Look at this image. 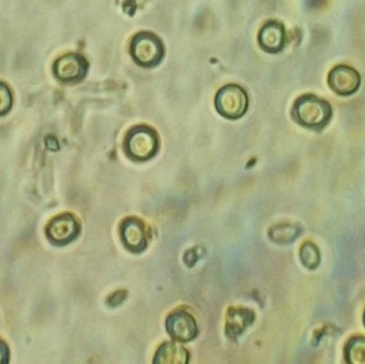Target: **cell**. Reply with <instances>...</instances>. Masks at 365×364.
Returning <instances> with one entry per match:
<instances>
[{
  "mask_svg": "<svg viewBox=\"0 0 365 364\" xmlns=\"http://www.w3.org/2000/svg\"><path fill=\"white\" fill-rule=\"evenodd\" d=\"M292 117L301 127L322 129L331 121L332 108L327 101L312 93H305L295 101Z\"/></svg>",
  "mask_w": 365,
  "mask_h": 364,
  "instance_id": "cell-1",
  "label": "cell"
},
{
  "mask_svg": "<svg viewBox=\"0 0 365 364\" xmlns=\"http://www.w3.org/2000/svg\"><path fill=\"white\" fill-rule=\"evenodd\" d=\"M125 151L132 160L147 161L158 151V135L153 128L140 126L130 129L125 139Z\"/></svg>",
  "mask_w": 365,
  "mask_h": 364,
  "instance_id": "cell-2",
  "label": "cell"
},
{
  "mask_svg": "<svg viewBox=\"0 0 365 364\" xmlns=\"http://www.w3.org/2000/svg\"><path fill=\"white\" fill-rule=\"evenodd\" d=\"M164 44L153 34H139L133 37L130 54L135 62L143 68H153L164 58Z\"/></svg>",
  "mask_w": 365,
  "mask_h": 364,
  "instance_id": "cell-3",
  "label": "cell"
},
{
  "mask_svg": "<svg viewBox=\"0 0 365 364\" xmlns=\"http://www.w3.org/2000/svg\"><path fill=\"white\" fill-rule=\"evenodd\" d=\"M215 103L222 117L237 120L247 111L249 96L242 87L237 84H228L217 92Z\"/></svg>",
  "mask_w": 365,
  "mask_h": 364,
  "instance_id": "cell-4",
  "label": "cell"
},
{
  "mask_svg": "<svg viewBox=\"0 0 365 364\" xmlns=\"http://www.w3.org/2000/svg\"><path fill=\"white\" fill-rule=\"evenodd\" d=\"M169 335L179 343H190L198 335V325L194 316L185 310H176L166 319Z\"/></svg>",
  "mask_w": 365,
  "mask_h": 364,
  "instance_id": "cell-5",
  "label": "cell"
},
{
  "mask_svg": "<svg viewBox=\"0 0 365 364\" xmlns=\"http://www.w3.org/2000/svg\"><path fill=\"white\" fill-rule=\"evenodd\" d=\"M78 231L80 226L73 215L63 213L50 221L46 230V236L56 246H62L72 242L77 237Z\"/></svg>",
  "mask_w": 365,
  "mask_h": 364,
  "instance_id": "cell-6",
  "label": "cell"
},
{
  "mask_svg": "<svg viewBox=\"0 0 365 364\" xmlns=\"http://www.w3.org/2000/svg\"><path fill=\"white\" fill-rule=\"evenodd\" d=\"M329 84L331 90L335 93L349 96L360 89L361 77L356 69L346 65H339L329 72Z\"/></svg>",
  "mask_w": 365,
  "mask_h": 364,
  "instance_id": "cell-7",
  "label": "cell"
},
{
  "mask_svg": "<svg viewBox=\"0 0 365 364\" xmlns=\"http://www.w3.org/2000/svg\"><path fill=\"white\" fill-rule=\"evenodd\" d=\"M88 69L87 61L80 55L69 54L61 56L54 65V74L58 80L74 83L86 77Z\"/></svg>",
  "mask_w": 365,
  "mask_h": 364,
  "instance_id": "cell-8",
  "label": "cell"
},
{
  "mask_svg": "<svg viewBox=\"0 0 365 364\" xmlns=\"http://www.w3.org/2000/svg\"><path fill=\"white\" fill-rule=\"evenodd\" d=\"M287 41L284 25L279 21H268L258 32V44L259 47L269 53L277 54L280 53Z\"/></svg>",
  "mask_w": 365,
  "mask_h": 364,
  "instance_id": "cell-9",
  "label": "cell"
},
{
  "mask_svg": "<svg viewBox=\"0 0 365 364\" xmlns=\"http://www.w3.org/2000/svg\"><path fill=\"white\" fill-rule=\"evenodd\" d=\"M121 239L129 251L143 252L148 241L146 226L138 218H127L121 226Z\"/></svg>",
  "mask_w": 365,
  "mask_h": 364,
  "instance_id": "cell-10",
  "label": "cell"
},
{
  "mask_svg": "<svg viewBox=\"0 0 365 364\" xmlns=\"http://www.w3.org/2000/svg\"><path fill=\"white\" fill-rule=\"evenodd\" d=\"M255 320L253 312L245 308H231L227 316V334L231 338L239 337Z\"/></svg>",
  "mask_w": 365,
  "mask_h": 364,
  "instance_id": "cell-11",
  "label": "cell"
},
{
  "mask_svg": "<svg viewBox=\"0 0 365 364\" xmlns=\"http://www.w3.org/2000/svg\"><path fill=\"white\" fill-rule=\"evenodd\" d=\"M190 360V355L185 348L176 343H165L160 346L154 363L155 364H187Z\"/></svg>",
  "mask_w": 365,
  "mask_h": 364,
  "instance_id": "cell-12",
  "label": "cell"
},
{
  "mask_svg": "<svg viewBox=\"0 0 365 364\" xmlns=\"http://www.w3.org/2000/svg\"><path fill=\"white\" fill-rule=\"evenodd\" d=\"M345 360L347 364H365V337L356 335L347 341Z\"/></svg>",
  "mask_w": 365,
  "mask_h": 364,
  "instance_id": "cell-13",
  "label": "cell"
},
{
  "mask_svg": "<svg viewBox=\"0 0 365 364\" xmlns=\"http://www.w3.org/2000/svg\"><path fill=\"white\" fill-rule=\"evenodd\" d=\"M299 258L301 263L308 268V270H316L320 263H322V255L319 248L312 243V242H305L299 251Z\"/></svg>",
  "mask_w": 365,
  "mask_h": 364,
  "instance_id": "cell-14",
  "label": "cell"
},
{
  "mask_svg": "<svg viewBox=\"0 0 365 364\" xmlns=\"http://www.w3.org/2000/svg\"><path fill=\"white\" fill-rule=\"evenodd\" d=\"M299 228L295 226H289V224H283V226H274L269 230V237L276 242V243H290L299 234Z\"/></svg>",
  "mask_w": 365,
  "mask_h": 364,
  "instance_id": "cell-15",
  "label": "cell"
},
{
  "mask_svg": "<svg viewBox=\"0 0 365 364\" xmlns=\"http://www.w3.org/2000/svg\"><path fill=\"white\" fill-rule=\"evenodd\" d=\"M13 105V96H11V91L10 89L0 83V117L7 114Z\"/></svg>",
  "mask_w": 365,
  "mask_h": 364,
  "instance_id": "cell-16",
  "label": "cell"
},
{
  "mask_svg": "<svg viewBox=\"0 0 365 364\" xmlns=\"http://www.w3.org/2000/svg\"><path fill=\"white\" fill-rule=\"evenodd\" d=\"M9 362V349L3 343H0V364H6Z\"/></svg>",
  "mask_w": 365,
  "mask_h": 364,
  "instance_id": "cell-17",
  "label": "cell"
},
{
  "mask_svg": "<svg viewBox=\"0 0 365 364\" xmlns=\"http://www.w3.org/2000/svg\"><path fill=\"white\" fill-rule=\"evenodd\" d=\"M364 326H365V312H364Z\"/></svg>",
  "mask_w": 365,
  "mask_h": 364,
  "instance_id": "cell-18",
  "label": "cell"
}]
</instances>
